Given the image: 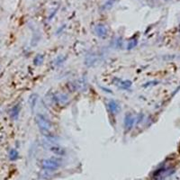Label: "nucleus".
<instances>
[{
    "mask_svg": "<svg viewBox=\"0 0 180 180\" xmlns=\"http://www.w3.org/2000/svg\"><path fill=\"white\" fill-rule=\"evenodd\" d=\"M35 122H36V124L39 127V129L43 132V134L47 135L48 138L52 137V134H51L52 123L46 116H44L43 115L38 114L35 116Z\"/></svg>",
    "mask_w": 180,
    "mask_h": 180,
    "instance_id": "obj_1",
    "label": "nucleus"
},
{
    "mask_svg": "<svg viewBox=\"0 0 180 180\" xmlns=\"http://www.w3.org/2000/svg\"><path fill=\"white\" fill-rule=\"evenodd\" d=\"M41 165L45 170H56L60 167L61 162L57 159H46L42 160Z\"/></svg>",
    "mask_w": 180,
    "mask_h": 180,
    "instance_id": "obj_2",
    "label": "nucleus"
},
{
    "mask_svg": "<svg viewBox=\"0 0 180 180\" xmlns=\"http://www.w3.org/2000/svg\"><path fill=\"white\" fill-rule=\"evenodd\" d=\"M44 147L56 155H59V156H64L65 155V150L58 144L52 143L51 141H46V143L44 144Z\"/></svg>",
    "mask_w": 180,
    "mask_h": 180,
    "instance_id": "obj_3",
    "label": "nucleus"
},
{
    "mask_svg": "<svg viewBox=\"0 0 180 180\" xmlns=\"http://www.w3.org/2000/svg\"><path fill=\"white\" fill-rule=\"evenodd\" d=\"M95 33L99 38H106L108 34V29L105 24H99L95 27Z\"/></svg>",
    "mask_w": 180,
    "mask_h": 180,
    "instance_id": "obj_4",
    "label": "nucleus"
},
{
    "mask_svg": "<svg viewBox=\"0 0 180 180\" xmlns=\"http://www.w3.org/2000/svg\"><path fill=\"white\" fill-rule=\"evenodd\" d=\"M106 106L108 111L113 115H116L120 111V106L115 100H109L106 104Z\"/></svg>",
    "mask_w": 180,
    "mask_h": 180,
    "instance_id": "obj_5",
    "label": "nucleus"
},
{
    "mask_svg": "<svg viewBox=\"0 0 180 180\" xmlns=\"http://www.w3.org/2000/svg\"><path fill=\"white\" fill-rule=\"evenodd\" d=\"M135 118L131 114H128L124 117V127L127 131H130L134 125Z\"/></svg>",
    "mask_w": 180,
    "mask_h": 180,
    "instance_id": "obj_6",
    "label": "nucleus"
},
{
    "mask_svg": "<svg viewBox=\"0 0 180 180\" xmlns=\"http://www.w3.org/2000/svg\"><path fill=\"white\" fill-rule=\"evenodd\" d=\"M53 100L54 102H56L57 104H60V105H63L65 103L68 102V97L67 95L65 94H62V93H57L53 96Z\"/></svg>",
    "mask_w": 180,
    "mask_h": 180,
    "instance_id": "obj_7",
    "label": "nucleus"
},
{
    "mask_svg": "<svg viewBox=\"0 0 180 180\" xmlns=\"http://www.w3.org/2000/svg\"><path fill=\"white\" fill-rule=\"evenodd\" d=\"M118 87H120L121 88L123 89H127L131 86V82L130 80H122V79H118V82L115 83Z\"/></svg>",
    "mask_w": 180,
    "mask_h": 180,
    "instance_id": "obj_8",
    "label": "nucleus"
},
{
    "mask_svg": "<svg viewBox=\"0 0 180 180\" xmlns=\"http://www.w3.org/2000/svg\"><path fill=\"white\" fill-rule=\"evenodd\" d=\"M19 110H20L19 106H14V107L11 109V111H10V116H11L13 119L16 120V119H17V117H18V115H19Z\"/></svg>",
    "mask_w": 180,
    "mask_h": 180,
    "instance_id": "obj_9",
    "label": "nucleus"
},
{
    "mask_svg": "<svg viewBox=\"0 0 180 180\" xmlns=\"http://www.w3.org/2000/svg\"><path fill=\"white\" fill-rule=\"evenodd\" d=\"M19 158V154L17 152V150H11L9 152V159L11 160H16Z\"/></svg>",
    "mask_w": 180,
    "mask_h": 180,
    "instance_id": "obj_10",
    "label": "nucleus"
},
{
    "mask_svg": "<svg viewBox=\"0 0 180 180\" xmlns=\"http://www.w3.org/2000/svg\"><path fill=\"white\" fill-rule=\"evenodd\" d=\"M43 56L41 55V54H38V55L34 58L33 63H34V65L39 66V65H41V64L43 63Z\"/></svg>",
    "mask_w": 180,
    "mask_h": 180,
    "instance_id": "obj_11",
    "label": "nucleus"
},
{
    "mask_svg": "<svg viewBox=\"0 0 180 180\" xmlns=\"http://www.w3.org/2000/svg\"><path fill=\"white\" fill-rule=\"evenodd\" d=\"M38 97H37V95H33L30 98V106H31V108L33 109L34 106H35V104H36V101H37Z\"/></svg>",
    "mask_w": 180,
    "mask_h": 180,
    "instance_id": "obj_12",
    "label": "nucleus"
},
{
    "mask_svg": "<svg viewBox=\"0 0 180 180\" xmlns=\"http://www.w3.org/2000/svg\"><path fill=\"white\" fill-rule=\"evenodd\" d=\"M115 1H116V0H108V1L105 4L104 8H105V9H110L111 7H113V5H114V4L115 3Z\"/></svg>",
    "mask_w": 180,
    "mask_h": 180,
    "instance_id": "obj_13",
    "label": "nucleus"
},
{
    "mask_svg": "<svg viewBox=\"0 0 180 180\" xmlns=\"http://www.w3.org/2000/svg\"><path fill=\"white\" fill-rule=\"evenodd\" d=\"M137 46V40L136 39H132L129 42V44H128V49L129 50H131L133 49L134 47Z\"/></svg>",
    "mask_w": 180,
    "mask_h": 180,
    "instance_id": "obj_14",
    "label": "nucleus"
}]
</instances>
